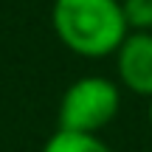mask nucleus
<instances>
[{
  "mask_svg": "<svg viewBox=\"0 0 152 152\" xmlns=\"http://www.w3.org/2000/svg\"><path fill=\"white\" fill-rule=\"evenodd\" d=\"M54 34L82 59H104L118 51L130 34L121 0H54Z\"/></svg>",
  "mask_w": 152,
  "mask_h": 152,
  "instance_id": "1",
  "label": "nucleus"
},
{
  "mask_svg": "<svg viewBox=\"0 0 152 152\" xmlns=\"http://www.w3.org/2000/svg\"><path fill=\"white\" fill-rule=\"evenodd\" d=\"M121 110V85L107 76H82L59 99V130L99 135Z\"/></svg>",
  "mask_w": 152,
  "mask_h": 152,
  "instance_id": "2",
  "label": "nucleus"
},
{
  "mask_svg": "<svg viewBox=\"0 0 152 152\" xmlns=\"http://www.w3.org/2000/svg\"><path fill=\"white\" fill-rule=\"evenodd\" d=\"M113 56L118 85L141 99H152V31H130Z\"/></svg>",
  "mask_w": 152,
  "mask_h": 152,
  "instance_id": "3",
  "label": "nucleus"
},
{
  "mask_svg": "<svg viewBox=\"0 0 152 152\" xmlns=\"http://www.w3.org/2000/svg\"><path fill=\"white\" fill-rule=\"evenodd\" d=\"M42 152H113L99 135L90 132H71V130H56L45 141Z\"/></svg>",
  "mask_w": 152,
  "mask_h": 152,
  "instance_id": "4",
  "label": "nucleus"
},
{
  "mask_svg": "<svg viewBox=\"0 0 152 152\" xmlns=\"http://www.w3.org/2000/svg\"><path fill=\"white\" fill-rule=\"evenodd\" d=\"M130 31H152V0H121Z\"/></svg>",
  "mask_w": 152,
  "mask_h": 152,
  "instance_id": "5",
  "label": "nucleus"
},
{
  "mask_svg": "<svg viewBox=\"0 0 152 152\" xmlns=\"http://www.w3.org/2000/svg\"><path fill=\"white\" fill-rule=\"evenodd\" d=\"M147 118H149V127H152V99H149V110H147Z\"/></svg>",
  "mask_w": 152,
  "mask_h": 152,
  "instance_id": "6",
  "label": "nucleus"
}]
</instances>
